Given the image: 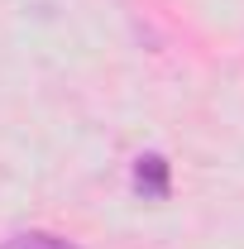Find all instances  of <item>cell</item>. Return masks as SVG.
Returning a JSON list of instances; mask_svg holds the SVG:
<instances>
[{"label": "cell", "instance_id": "1", "mask_svg": "<svg viewBox=\"0 0 244 249\" xmlns=\"http://www.w3.org/2000/svg\"><path fill=\"white\" fill-rule=\"evenodd\" d=\"M134 187H139L149 201H163V196H168V158L163 154H144L134 163Z\"/></svg>", "mask_w": 244, "mask_h": 249}, {"label": "cell", "instance_id": "2", "mask_svg": "<svg viewBox=\"0 0 244 249\" xmlns=\"http://www.w3.org/2000/svg\"><path fill=\"white\" fill-rule=\"evenodd\" d=\"M5 249H72V245H62L53 235H19V240H10Z\"/></svg>", "mask_w": 244, "mask_h": 249}]
</instances>
